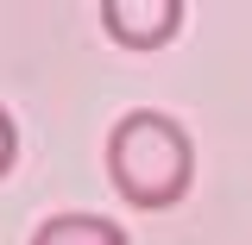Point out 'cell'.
<instances>
[{
	"instance_id": "6da1fadb",
	"label": "cell",
	"mask_w": 252,
	"mask_h": 245,
	"mask_svg": "<svg viewBox=\"0 0 252 245\" xmlns=\"http://www.w3.org/2000/svg\"><path fill=\"white\" fill-rule=\"evenodd\" d=\"M107 183L126 208L158 214V208H177L195 183V145L170 113L158 107H126L114 132H107Z\"/></svg>"
},
{
	"instance_id": "277c9868",
	"label": "cell",
	"mask_w": 252,
	"mask_h": 245,
	"mask_svg": "<svg viewBox=\"0 0 252 245\" xmlns=\"http://www.w3.org/2000/svg\"><path fill=\"white\" fill-rule=\"evenodd\" d=\"M13 163H19V126H13V113H6V107H0V176H6Z\"/></svg>"
},
{
	"instance_id": "3957f363",
	"label": "cell",
	"mask_w": 252,
	"mask_h": 245,
	"mask_svg": "<svg viewBox=\"0 0 252 245\" xmlns=\"http://www.w3.org/2000/svg\"><path fill=\"white\" fill-rule=\"evenodd\" d=\"M32 245H132V239H126L120 220H107V214H51L32 233Z\"/></svg>"
},
{
	"instance_id": "7a4b0ae2",
	"label": "cell",
	"mask_w": 252,
	"mask_h": 245,
	"mask_svg": "<svg viewBox=\"0 0 252 245\" xmlns=\"http://www.w3.org/2000/svg\"><path fill=\"white\" fill-rule=\"evenodd\" d=\"M189 6L183 0H101V26L114 44L126 51H158V44H170L177 31H183Z\"/></svg>"
}]
</instances>
